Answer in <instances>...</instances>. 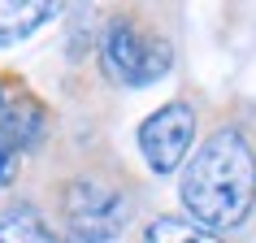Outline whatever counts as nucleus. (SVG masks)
<instances>
[{"label":"nucleus","mask_w":256,"mask_h":243,"mask_svg":"<svg viewBox=\"0 0 256 243\" xmlns=\"http://www.w3.org/2000/svg\"><path fill=\"white\" fill-rule=\"evenodd\" d=\"M100 74L108 82H118V87H152V82H161L170 70H174V48L170 40H161L156 30H148L144 22L135 18H108L104 22V35H100Z\"/></svg>","instance_id":"f03ea898"},{"label":"nucleus","mask_w":256,"mask_h":243,"mask_svg":"<svg viewBox=\"0 0 256 243\" xmlns=\"http://www.w3.org/2000/svg\"><path fill=\"white\" fill-rule=\"evenodd\" d=\"M56 208L66 243H113L130 222V196L100 178H70Z\"/></svg>","instance_id":"7ed1b4c3"},{"label":"nucleus","mask_w":256,"mask_h":243,"mask_svg":"<svg viewBox=\"0 0 256 243\" xmlns=\"http://www.w3.org/2000/svg\"><path fill=\"white\" fill-rule=\"evenodd\" d=\"M139 152L148 161L152 174H174L191 161V144H196V108L187 100H170L156 113L139 122Z\"/></svg>","instance_id":"39448f33"},{"label":"nucleus","mask_w":256,"mask_h":243,"mask_svg":"<svg viewBox=\"0 0 256 243\" xmlns=\"http://www.w3.org/2000/svg\"><path fill=\"white\" fill-rule=\"evenodd\" d=\"M0 243H61V239L40 217V208L9 204V208H0Z\"/></svg>","instance_id":"0eeeda50"},{"label":"nucleus","mask_w":256,"mask_h":243,"mask_svg":"<svg viewBox=\"0 0 256 243\" xmlns=\"http://www.w3.org/2000/svg\"><path fill=\"white\" fill-rule=\"evenodd\" d=\"M148 243H222V234L196 226L191 217H156L148 230H144Z\"/></svg>","instance_id":"6e6552de"},{"label":"nucleus","mask_w":256,"mask_h":243,"mask_svg":"<svg viewBox=\"0 0 256 243\" xmlns=\"http://www.w3.org/2000/svg\"><path fill=\"white\" fill-rule=\"evenodd\" d=\"M178 200L196 226L213 234L243 226L256 204V148L239 126L213 130L200 152H191V161L182 165Z\"/></svg>","instance_id":"f257e3e1"},{"label":"nucleus","mask_w":256,"mask_h":243,"mask_svg":"<svg viewBox=\"0 0 256 243\" xmlns=\"http://www.w3.org/2000/svg\"><path fill=\"white\" fill-rule=\"evenodd\" d=\"M52 18H61V4H48V0H0V48H14V44L30 40Z\"/></svg>","instance_id":"423d86ee"},{"label":"nucleus","mask_w":256,"mask_h":243,"mask_svg":"<svg viewBox=\"0 0 256 243\" xmlns=\"http://www.w3.org/2000/svg\"><path fill=\"white\" fill-rule=\"evenodd\" d=\"M48 130V108L22 87L0 82V187H14L18 170Z\"/></svg>","instance_id":"20e7f679"}]
</instances>
